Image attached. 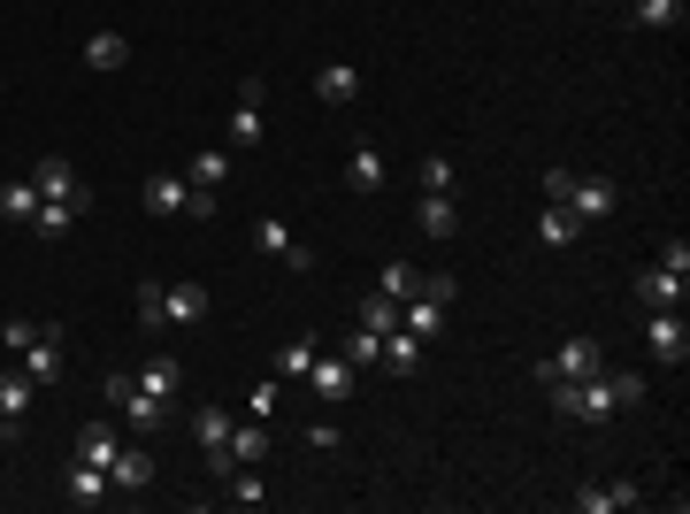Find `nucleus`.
<instances>
[{
    "mask_svg": "<svg viewBox=\"0 0 690 514\" xmlns=\"http://www.w3.org/2000/svg\"><path fill=\"white\" fill-rule=\"evenodd\" d=\"M560 207H568V215H575V223L591 231V223H606V215H614V184H606V176H575Z\"/></svg>",
    "mask_w": 690,
    "mask_h": 514,
    "instance_id": "nucleus-7",
    "label": "nucleus"
},
{
    "mask_svg": "<svg viewBox=\"0 0 690 514\" xmlns=\"http://www.w3.org/2000/svg\"><path fill=\"white\" fill-rule=\"evenodd\" d=\"M414 361H422V339H414L407 323L384 331V368H391V376H414Z\"/></svg>",
    "mask_w": 690,
    "mask_h": 514,
    "instance_id": "nucleus-21",
    "label": "nucleus"
},
{
    "mask_svg": "<svg viewBox=\"0 0 690 514\" xmlns=\"http://www.w3.org/2000/svg\"><path fill=\"white\" fill-rule=\"evenodd\" d=\"M77 215H85V207H69V200H39V215H31V231H39V238H62V231H69Z\"/></svg>",
    "mask_w": 690,
    "mask_h": 514,
    "instance_id": "nucleus-28",
    "label": "nucleus"
},
{
    "mask_svg": "<svg viewBox=\"0 0 690 514\" xmlns=\"http://www.w3.org/2000/svg\"><path fill=\"white\" fill-rule=\"evenodd\" d=\"M568 184H575V170H560V162H552V170H545V200H568Z\"/></svg>",
    "mask_w": 690,
    "mask_h": 514,
    "instance_id": "nucleus-41",
    "label": "nucleus"
},
{
    "mask_svg": "<svg viewBox=\"0 0 690 514\" xmlns=\"http://www.w3.org/2000/svg\"><path fill=\"white\" fill-rule=\"evenodd\" d=\"M207 315V285H162V323H200Z\"/></svg>",
    "mask_w": 690,
    "mask_h": 514,
    "instance_id": "nucleus-13",
    "label": "nucleus"
},
{
    "mask_svg": "<svg viewBox=\"0 0 690 514\" xmlns=\"http://www.w3.org/2000/svg\"><path fill=\"white\" fill-rule=\"evenodd\" d=\"M360 331H376V339H384V331H399V300L368 292V300H360Z\"/></svg>",
    "mask_w": 690,
    "mask_h": 514,
    "instance_id": "nucleus-31",
    "label": "nucleus"
},
{
    "mask_svg": "<svg viewBox=\"0 0 690 514\" xmlns=\"http://www.w3.org/2000/svg\"><path fill=\"white\" fill-rule=\"evenodd\" d=\"M139 384H147L154 399H176V361H170V353H154V361H139Z\"/></svg>",
    "mask_w": 690,
    "mask_h": 514,
    "instance_id": "nucleus-30",
    "label": "nucleus"
},
{
    "mask_svg": "<svg viewBox=\"0 0 690 514\" xmlns=\"http://www.w3.org/2000/svg\"><path fill=\"white\" fill-rule=\"evenodd\" d=\"M123 62H131L123 31H93V39H85V69H123Z\"/></svg>",
    "mask_w": 690,
    "mask_h": 514,
    "instance_id": "nucleus-23",
    "label": "nucleus"
},
{
    "mask_svg": "<svg viewBox=\"0 0 690 514\" xmlns=\"http://www.w3.org/2000/svg\"><path fill=\"white\" fill-rule=\"evenodd\" d=\"M414 223H422V238H453V231H461V207H453V192H422Z\"/></svg>",
    "mask_w": 690,
    "mask_h": 514,
    "instance_id": "nucleus-14",
    "label": "nucleus"
},
{
    "mask_svg": "<svg viewBox=\"0 0 690 514\" xmlns=\"http://www.w3.org/2000/svg\"><path fill=\"white\" fill-rule=\"evenodd\" d=\"M62 492H69V507H100V500H108V469H93V461H77V453H69Z\"/></svg>",
    "mask_w": 690,
    "mask_h": 514,
    "instance_id": "nucleus-11",
    "label": "nucleus"
},
{
    "mask_svg": "<svg viewBox=\"0 0 690 514\" xmlns=\"http://www.w3.org/2000/svg\"><path fill=\"white\" fill-rule=\"evenodd\" d=\"M261 139H269V124H261V100H238V108H230V124H223V147H230V154H254Z\"/></svg>",
    "mask_w": 690,
    "mask_h": 514,
    "instance_id": "nucleus-10",
    "label": "nucleus"
},
{
    "mask_svg": "<svg viewBox=\"0 0 690 514\" xmlns=\"http://www.w3.org/2000/svg\"><path fill=\"white\" fill-rule=\"evenodd\" d=\"M599 368H606V345L599 339H568V345H552V361H537V376H568V384H583Z\"/></svg>",
    "mask_w": 690,
    "mask_h": 514,
    "instance_id": "nucleus-3",
    "label": "nucleus"
},
{
    "mask_svg": "<svg viewBox=\"0 0 690 514\" xmlns=\"http://www.w3.org/2000/svg\"><path fill=\"white\" fill-rule=\"evenodd\" d=\"M315 100L353 108V100H360V69H353V62H323V69H315Z\"/></svg>",
    "mask_w": 690,
    "mask_h": 514,
    "instance_id": "nucleus-12",
    "label": "nucleus"
},
{
    "mask_svg": "<svg viewBox=\"0 0 690 514\" xmlns=\"http://www.w3.org/2000/svg\"><path fill=\"white\" fill-rule=\"evenodd\" d=\"M453 154H422V192H453Z\"/></svg>",
    "mask_w": 690,
    "mask_h": 514,
    "instance_id": "nucleus-37",
    "label": "nucleus"
},
{
    "mask_svg": "<svg viewBox=\"0 0 690 514\" xmlns=\"http://www.w3.org/2000/svg\"><path fill=\"white\" fill-rule=\"evenodd\" d=\"M537 238H545V246H575V238H583V223H575L560 200H545V215H537Z\"/></svg>",
    "mask_w": 690,
    "mask_h": 514,
    "instance_id": "nucleus-24",
    "label": "nucleus"
},
{
    "mask_svg": "<svg viewBox=\"0 0 690 514\" xmlns=\"http://www.w3.org/2000/svg\"><path fill=\"white\" fill-rule=\"evenodd\" d=\"M154 484V453H116L108 461V492H147Z\"/></svg>",
    "mask_w": 690,
    "mask_h": 514,
    "instance_id": "nucleus-17",
    "label": "nucleus"
},
{
    "mask_svg": "<svg viewBox=\"0 0 690 514\" xmlns=\"http://www.w3.org/2000/svg\"><path fill=\"white\" fill-rule=\"evenodd\" d=\"M345 361H353V368H384V339L353 323V339H345Z\"/></svg>",
    "mask_w": 690,
    "mask_h": 514,
    "instance_id": "nucleus-33",
    "label": "nucleus"
},
{
    "mask_svg": "<svg viewBox=\"0 0 690 514\" xmlns=\"http://www.w3.org/2000/svg\"><path fill=\"white\" fill-rule=\"evenodd\" d=\"M345 184H353V192H376V184H384V154H376V147H353V154H345Z\"/></svg>",
    "mask_w": 690,
    "mask_h": 514,
    "instance_id": "nucleus-26",
    "label": "nucleus"
},
{
    "mask_svg": "<svg viewBox=\"0 0 690 514\" xmlns=\"http://www.w3.org/2000/svg\"><path fill=\"white\" fill-rule=\"evenodd\" d=\"M0 207H8L15 223H31V215H39V184H31V176H23V184H0Z\"/></svg>",
    "mask_w": 690,
    "mask_h": 514,
    "instance_id": "nucleus-34",
    "label": "nucleus"
},
{
    "mask_svg": "<svg viewBox=\"0 0 690 514\" xmlns=\"http://www.w3.org/2000/svg\"><path fill=\"white\" fill-rule=\"evenodd\" d=\"M223 484H230V507H261V500H269V484H261L254 469H230Z\"/></svg>",
    "mask_w": 690,
    "mask_h": 514,
    "instance_id": "nucleus-36",
    "label": "nucleus"
},
{
    "mask_svg": "<svg viewBox=\"0 0 690 514\" xmlns=\"http://www.w3.org/2000/svg\"><path fill=\"white\" fill-rule=\"evenodd\" d=\"M261 453H269V430H246V422H230V461H238V469H261Z\"/></svg>",
    "mask_w": 690,
    "mask_h": 514,
    "instance_id": "nucleus-29",
    "label": "nucleus"
},
{
    "mask_svg": "<svg viewBox=\"0 0 690 514\" xmlns=\"http://www.w3.org/2000/svg\"><path fill=\"white\" fill-rule=\"evenodd\" d=\"M31 184H39V200H69V207H85V184H77V170H69L62 154H46V162L31 170Z\"/></svg>",
    "mask_w": 690,
    "mask_h": 514,
    "instance_id": "nucleus-9",
    "label": "nucleus"
},
{
    "mask_svg": "<svg viewBox=\"0 0 690 514\" xmlns=\"http://www.w3.org/2000/svg\"><path fill=\"white\" fill-rule=\"evenodd\" d=\"M31 399H39V384H31L23 368H0V422H8V430L31 415Z\"/></svg>",
    "mask_w": 690,
    "mask_h": 514,
    "instance_id": "nucleus-15",
    "label": "nucleus"
},
{
    "mask_svg": "<svg viewBox=\"0 0 690 514\" xmlns=\"http://www.w3.org/2000/svg\"><path fill=\"white\" fill-rule=\"evenodd\" d=\"M0 438H8V422H0Z\"/></svg>",
    "mask_w": 690,
    "mask_h": 514,
    "instance_id": "nucleus-43",
    "label": "nucleus"
},
{
    "mask_svg": "<svg viewBox=\"0 0 690 514\" xmlns=\"http://www.w3.org/2000/svg\"><path fill=\"white\" fill-rule=\"evenodd\" d=\"M277 407H284V376H261V384L246 392V415H254V422H269Z\"/></svg>",
    "mask_w": 690,
    "mask_h": 514,
    "instance_id": "nucleus-32",
    "label": "nucleus"
},
{
    "mask_svg": "<svg viewBox=\"0 0 690 514\" xmlns=\"http://www.w3.org/2000/svg\"><path fill=\"white\" fill-rule=\"evenodd\" d=\"M414 285H422V269H414V261H391V269L376 277V292H384V300H407Z\"/></svg>",
    "mask_w": 690,
    "mask_h": 514,
    "instance_id": "nucleus-35",
    "label": "nucleus"
},
{
    "mask_svg": "<svg viewBox=\"0 0 690 514\" xmlns=\"http://www.w3.org/2000/svg\"><path fill=\"white\" fill-rule=\"evenodd\" d=\"M308 361H315V339H284V345H277V361H269V376L308 384Z\"/></svg>",
    "mask_w": 690,
    "mask_h": 514,
    "instance_id": "nucleus-20",
    "label": "nucleus"
},
{
    "mask_svg": "<svg viewBox=\"0 0 690 514\" xmlns=\"http://www.w3.org/2000/svg\"><path fill=\"white\" fill-rule=\"evenodd\" d=\"M254 246H261V254H277V261H284V269H300V277L315 269V254L292 238V223H284V215H261V223H254Z\"/></svg>",
    "mask_w": 690,
    "mask_h": 514,
    "instance_id": "nucleus-6",
    "label": "nucleus"
},
{
    "mask_svg": "<svg viewBox=\"0 0 690 514\" xmlns=\"http://www.w3.org/2000/svg\"><path fill=\"white\" fill-rule=\"evenodd\" d=\"M338 438H345V430H338V422H331V415H323V422H308V446H323V453H331Z\"/></svg>",
    "mask_w": 690,
    "mask_h": 514,
    "instance_id": "nucleus-40",
    "label": "nucleus"
},
{
    "mask_svg": "<svg viewBox=\"0 0 690 514\" xmlns=\"http://www.w3.org/2000/svg\"><path fill=\"white\" fill-rule=\"evenodd\" d=\"M660 269H668V277H690V246H683V238L660 246Z\"/></svg>",
    "mask_w": 690,
    "mask_h": 514,
    "instance_id": "nucleus-39",
    "label": "nucleus"
},
{
    "mask_svg": "<svg viewBox=\"0 0 690 514\" xmlns=\"http://www.w3.org/2000/svg\"><path fill=\"white\" fill-rule=\"evenodd\" d=\"M683 292H690V277H668L660 261L637 277V300H653V308H683Z\"/></svg>",
    "mask_w": 690,
    "mask_h": 514,
    "instance_id": "nucleus-18",
    "label": "nucleus"
},
{
    "mask_svg": "<svg viewBox=\"0 0 690 514\" xmlns=\"http://www.w3.org/2000/svg\"><path fill=\"white\" fill-rule=\"evenodd\" d=\"M15 368H23L39 392H46V384H62V331H39V339L15 353Z\"/></svg>",
    "mask_w": 690,
    "mask_h": 514,
    "instance_id": "nucleus-8",
    "label": "nucleus"
},
{
    "mask_svg": "<svg viewBox=\"0 0 690 514\" xmlns=\"http://www.w3.org/2000/svg\"><path fill=\"white\" fill-rule=\"evenodd\" d=\"M645 353H653L660 368H683V361H690V331H683V315H676V308H660V315L645 323Z\"/></svg>",
    "mask_w": 690,
    "mask_h": 514,
    "instance_id": "nucleus-5",
    "label": "nucleus"
},
{
    "mask_svg": "<svg viewBox=\"0 0 690 514\" xmlns=\"http://www.w3.org/2000/svg\"><path fill=\"white\" fill-rule=\"evenodd\" d=\"M637 500H645L637 484H583V492H575L583 514H622V507H637Z\"/></svg>",
    "mask_w": 690,
    "mask_h": 514,
    "instance_id": "nucleus-16",
    "label": "nucleus"
},
{
    "mask_svg": "<svg viewBox=\"0 0 690 514\" xmlns=\"http://www.w3.org/2000/svg\"><path fill=\"white\" fill-rule=\"evenodd\" d=\"M629 15H637V31H683V0H629Z\"/></svg>",
    "mask_w": 690,
    "mask_h": 514,
    "instance_id": "nucleus-19",
    "label": "nucleus"
},
{
    "mask_svg": "<svg viewBox=\"0 0 690 514\" xmlns=\"http://www.w3.org/2000/svg\"><path fill=\"white\" fill-rule=\"evenodd\" d=\"M353 384H360V368H353L345 353H315V361H308V392H315L323 407H345Z\"/></svg>",
    "mask_w": 690,
    "mask_h": 514,
    "instance_id": "nucleus-2",
    "label": "nucleus"
},
{
    "mask_svg": "<svg viewBox=\"0 0 690 514\" xmlns=\"http://www.w3.org/2000/svg\"><path fill=\"white\" fill-rule=\"evenodd\" d=\"M31 339H39V323H8V331H0V345H8V353H23Z\"/></svg>",
    "mask_w": 690,
    "mask_h": 514,
    "instance_id": "nucleus-42",
    "label": "nucleus"
},
{
    "mask_svg": "<svg viewBox=\"0 0 690 514\" xmlns=\"http://www.w3.org/2000/svg\"><path fill=\"white\" fill-rule=\"evenodd\" d=\"M116 453H123V446H116V430H108V422H85V430H77V461H93V469H108Z\"/></svg>",
    "mask_w": 690,
    "mask_h": 514,
    "instance_id": "nucleus-25",
    "label": "nucleus"
},
{
    "mask_svg": "<svg viewBox=\"0 0 690 514\" xmlns=\"http://www.w3.org/2000/svg\"><path fill=\"white\" fill-rule=\"evenodd\" d=\"M192 438L215 453V446H230V407H192Z\"/></svg>",
    "mask_w": 690,
    "mask_h": 514,
    "instance_id": "nucleus-27",
    "label": "nucleus"
},
{
    "mask_svg": "<svg viewBox=\"0 0 690 514\" xmlns=\"http://www.w3.org/2000/svg\"><path fill=\"white\" fill-rule=\"evenodd\" d=\"M223 176H230V147H207V154H192V170H184V184H192V192H215Z\"/></svg>",
    "mask_w": 690,
    "mask_h": 514,
    "instance_id": "nucleus-22",
    "label": "nucleus"
},
{
    "mask_svg": "<svg viewBox=\"0 0 690 514\" xmlns=\"http://www.w3.org/2000/svg\"><path fill=\"white\" fill-rule=\"evenodd\" d=\"M139 200H147V215L154 223H176V215H192V184L176 170H154L147 184H139Z\"/></svg>",
    "mask_w": 690,
    "mask_h": 514,
    "instance_id": "nucleus-4",
    "label": "nucleus"
},
{
    "mask_svg": "<svg viewBox=\"0 0 690 514\" xmlns=\"http://www.w3.org/2000/svg\"><path fill=\"white\" fill-rule=\"evenodd\" d=\"M100 392H108V407H123V415H131V422H139V430H154V422H162V415H170V399H154V392H147V384H139V376H131V368H123V376H108V384H100Z\"/></svg>",
    "mask_w": 690,
    "mask_h": 514,
    "instance_id": "nucleus-1",
    "label": "nucleus"
},
{
    "mask_svg": "<svg viewBox=\"0 0 690 514\" xmlns=\"http://www.w3.org/2000/svg\"><path fill=\"white\" fill-rule=\"evenodd\" d=\"M139 323H147V331H162V285H154V277L139 285Z\"/></svg>",
    "mask_w": 690,
    "mask_h": 514,
    "instance_id": "nucleus-38",
    "label": "nucleus"
}]
</instances>
